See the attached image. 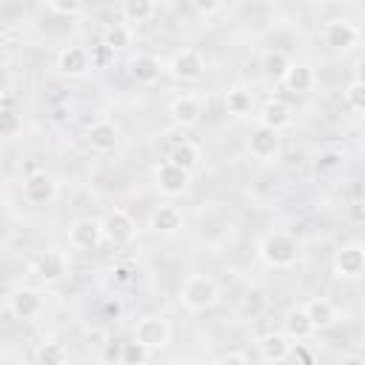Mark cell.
Returning <instances> with one entry per match:
<instances>
[{
  "label": "cell",
  "mask_w": 365,
  "mask_h": 365,
  "mask_svg": "<svg viewBox=\"0 0 365 365\" xmlns=\"http://www.w3.org/2000/svg\"><path fill=\"white\" fill-rule=\"evenodd\" d=\"M257 257L268 265V268H294L299 259V240L291 231H268L259 237L257 242Z\"/></svg>",
  "instance_id": "obj_1"
},
{
  "label": "cell",
  "mask_w": 365,
  "mask_h": 365,
  "mask_svg": "<svg viewBox=\"0 0 365 365\" xmlns=\"http://www.w3.org/2000/svg\"><path fill=\"white\" fill-rule=\"evenodd\" d=\"M217 299H220V288L208 274H191L180 285V302H182V308H188L194 314L214 308Z\"/></svg>",
  "instance_id": "obj_2"
},
{
  "label": "cell",
  "mask_w": 365,
  "mask_h": 365,
  "mask_svg": "<svg viewBox=\"0 0 365 365\" xmlns=\"http://www.w3.org/2000/svg\"><path fill=\"white\" fill-rule=\"evenodd\" d=\"M6 308H9V314H11L14 319H20V322H34V319L43 314L46 302H43V294H40L37 288H31V285H17V288H11L9 297H6Z\"/></svg>",
  "instance_id": "obj_3"
},
{
  "label": "cell",
  "mask_w": 365,
  "mask_h": 365,
  "mask_svg": "<svg viewBox=\"0 0 365 365\" xmlns=\"http://www.w3.org/2000/svg\"><path fill=\"white\" fill-rule=\"evenodd\" d=\"M103 242H108L103 220L80 217V220H74L68 225V245L71 248H77V251H97Z\"/></svg>",
  "instance_id": "obj_4"
},
{
  "label": "cell",
  "mask_w": 365,
  "mask_h": 365,
  "mask_svg": "<svg viewBox=\"0 0 365 365\" xmlns=\"http://www.w3.org/2000/svg\"><path fill=\"white\" fill-rule=\"evenodd\" d=\"M154 185L163 197H182L191 188V171L171 160H163L154 168Z\"/></svg>",
  "instance_id": "obj_5"
},
{
  "label": "cell",
  "mask_w": 365,
  "mask_h": 365,
  "mask_svg": "<svg viewBox=\"0 0 365 365\" xmlns=\"http://www.w3.org/2000/svg\"><path fill=\"white\" fill-rule=\"evenodd\" d=\"M134 339H140L151 351H163L171 342V322L163 314H145L134 325Z\"/></svg>",
  "instance_id": "obj_6"
},
{
  "label": "cell",
  "mask_w": 365,
  "mask_h": 365,
  "mask_svg": "<svg viewBox=\"0 0 365 365\" xmlns=\"http://www.w3.org/2000/svg\"><path fill=\"white\" fill-rule=\"evenodd\" d=\"M31 274H34L40 282H46V285H54V282L66 279V274H68V257H66L60 248H46L43 254L34 257Z\"/></svg>",
  "instance_id": "obj_7"
},
{
  "label": "cell",
  "mask_w": 365,
  "mask_h": 365,
  "mask_svg": "<svg viewBox=\"0 0 365 365\" xmlns=\"http://www.w3.org/2000/svg\"><path fill=\"white\" fill-rule=\"evenodd\" d=\"M282 151V140H279V131L277 128H268V125H257L251 134H248V154L259 163H274Z\"/></svg>",
  "instance_id": "obj_8"
},
{
  "label": "cell",
  "mask_w": 365,
  "mask_h": 365,
  "mask_svg": "<svg viewBox=\"0 0 365 365\" xmlns=\"http://www.w3.org/2000/svg\"><path fill=\"white\" fill-rule=\"evenodd\" d=\"M57 197V182L48 171H29L23 177V200L31 205H51Z\"/></svg>",
  "instance_id": "obj_9"
},
{
  "label": "cell",
  "mask_w": 365,
  "mask_h": 365,
  "mask_svg": "<svg viewBox=\"0 0 365 365\" xmlns=\"http://www.w3.org/2000/svg\"><path fill=\"white\" fill-rule=\"evenodd\" d=\"M265 311H268V291H265V285L251 282V285L240 294L237 308H234V317H237L240 322H254V319H259Z\"/></svg>",
  "instance_id": "obj_10"
},
{
  "label": "cell",
  "mask_w": 365,
  "mask_h": 365,
  "mask_svg": "<svg viewBox=\"0 0 365 365\" xmlns=\"http://www.w3.org/2000/svg\"><path fill=\"white\" fill-rule=\"evenodd\" d=\"M168 71H171L177 80L194 83V80H200V77L205 74V57H202L194 46H185V48H180V51L171 57Z\"/></svg>",
  "instance_id": "obj_11"
},
{
  "label": "cell",
  "mask_w": 365,
  "mask_h": 365,
  "mask_svg": "<svg viewBox=\"0 0 365 365\" xmlns=\"http://www.w3.org/2000/svg\"><path fill=\"white\" fill-rule=\"evenodd\" d=\"M322 40H325V46L334 48V51H348V48H354V46L359 43V29H356L351 20L334 17V20L325 23Z\"/></svg>",
  "instance_id": "obj_12"
},
{
  "label": "cell",
  "mask_w": 365,
  "mask_h": 365,
  "mask_svg": "<svg viewBox=\"0 0 365 365\" xmlns=\"http://www.w3.org/2000/svg\"><path fill=\"white\" fill-rule=\"evenodd\" d=\"M334 274L339 279H359L365 274V248L351 242L334 254Z\"/></svg>",
  "instance_id": "obj_13"
},
{
  "label": "cell",
  "mask_w": 365,
  "mask_h": 365,
  "mask_svg": "<svg viewBox=\"0 0 365 365\" xmlns=\"http://www.w3.org/2000/svg\"><path fill=\"white\" fill-rule=\"evenodd\" d=\"M103 225H106V237H108L111 245H128V242H134V237H137V222H134V217H131L128 211H123V208L108 211V217L103 220Z\"/></svg>",
  "instance_id": "obj_14"
},
{
  "label": "cell",
  "mask_w": 365,
  "mask_h": 365,
  "mask_svg": "<svg viewBox=\"0 0 365 365\" xmlns=\"http://www.w3.org/2000/svg\"><path fill=\"white\" fill-rule=\"evenodd\" d=\"M91 66V51L83 48V46H66L57 57V71L68 80H77V77H86Z\"/></svg>",
  "instance_id": "obj_15"
},
{
  "label": "cell",
  "mask_w": 365,
  "mask_h": 365,
  "mask_svg": "<svg viewBox=\"0 0 365 365\" xmlns=\"http://www.w3.org/2000/svg\"><path fill=\"white\" fill-rule=\"evenodd\" d=\"M86 143L97 154L114 151L120 145V128H117V123L114 120H97V123H91L88 131H86Z\"/></svg>",
  "instance_id": "obj_16"
},
{
  "label": "cell",
  "mask_w": 365,
  "mask_h": 365,
  "mask_svg": "<svg viewBox=\"0 0 365 365\" xmlns=\"http://www.w3.org/2000/svg\"><path fill=\"white\" fill-rule=\"evenodd\" d=\"M182 225H185V217H182V211H180L177 205H171V202L157 205V208L151 211V217H148V228H151L154 234H163V237H174L177 231H182Z\"/></svg>",
  "instance_id": "obj_17"
},
{
  "label": "cell",
  "mask_w": 365,
  "mask_h": 365,
  "mask_svg": "<svg viewBox=\"0 0 365 365\" xmlns=\"http://www.w3.org/2000/svg\"><path fill=\"white\" fill-rule=\"evenodd\" d=\"M168 114H171V120H174L177 125H182V128L197 125L200 117H202V100H200L197 94H180V97L171 100Z\"/></svg>",
  "instance_id": "obj_18"
},
{
  "label": "cell",
  "mask_w": 365,
  "mask_h": 365,
  "mask_svg": "<svg viewBox=\"0 0 365 365\" xmlns=\"http://www.w3.org/2000/svg\"><path fill=\"white\" fill-rule=\"evenodd\" d=\"M291 348H294V342L282 331L265 334L257 342V354L262 362H285V359H291Z\"/></svg>",
  "instance_id": "obj_19"
},
{
  "label": "cell",
  "mask_w": 365,
  "mask_h": 365,
  "mask_svg": "<svg viewBox=\"0 0 365 365\" xmlns=\"http://www.w3.org/2000/svg\"><path fill=\"white\" fill-rule=\"evenodd\" d=\"M160 74H163V63H160L157 54H145V51H143V54H137V57L128 60V77H131L134 83H140V86L157 83Z\"/></svg>",
  "instance_id": "obj_20"
},
{
  "label": "cell",
  "mask_w": 365,
  "mask_h": 365,
  "mask_svg": "<svg viewBox=\"0 0 365 365\" xmlns=\"http://www.w3.org/2000/svg\"><path fill=\"white\" fill-rule=\"evenodd\" d=\"M257 120H259L262 125H268V128L282 131L285 125H291V120H294V108H291L282 97H268V100L262 103Z\"/></svg>",
  "instance_id": "obj_21"
},
{
  "label": "cell",
  "mask_w": 365,
  "mask_h": 365,
  "mask_svg": "<svg viewBox=\"0 0 365 365\" xmlns=\"http://www.w3.org/2000/svg\"><path fill=\"white\" fill-rule=\"evenodd\" d=\"M282 334H285L291 342H305V339H311V336L317 334V328H314V322H311L305 305L291 308V311L285 314V319H282Z\"/></svg>",
  "instance_id": "obj_22"
},
{
  "label": "cell",
  "mask_w": 365,
  "mask_h": 365,
  "mask_svg": "<svg viewBox=\"0 0 365 365\" xmlns=\"http://www.w3.org/2000/svg\"><path fill=\"white\" fill-rule=\"evenodd\" d=\"M305 311H308V317H311L317 331H328V328H334L339 322V308L328 297H311L305 302Z\"/></svg>",
  "instance_id": "obj_23"
},
{
  "label": "cell",
  "mask_w": 365,
  "mask_h": 365,
  "mask_svg": "<svg viewBox=\"0 0 365 365\" xmlns=\"http://www.w3.org/2000/svg\"><path fill=\"white\" fill-rule=\"evenodd\" d=\"M282 86L291 91V94H308L314 86H317V74L308 63H294L282 80Z\"/></svg>",
  "instance_id": "obj_24"
},
{
  "label": "cell",
  "mask_w": 365,
  "mask_h": 365,
  "mask_svg": "<svg viewBox=\"0 0 365 365\" xmlns=\"http://www.w3.org/2000/svg\"><path fill=\"white\" fill-rule=\"evenodd\" d=\"M225 111H228L231 117H237V120L251 117V114H254V94H251L248 88H242V86L228 88V91H225Z\"/></svg>",
  "instance_id": "obj_25"
},
{
  "label": "cell",
  "mask_w": 365,
  "mask_h": 365,
  "mask_svg": "<svg viewBox=\"0 0 365 365\" xmlns=\"http://www.w3.org/2000/svg\"><path fill=\"white\" fill-rule=\"evenodd\" d=\"M165 160H171V163H177V165H182V168H188L191 174L200 168V160H202V154H200V148L191 143V140H177L171 148H168V157Z\"/></svg>",
  "instance_id": "obj_26"
},
{
  "label": "cell",
  "mask_w": 365,
  "mask_h": 365,
  "mask_svg": "<svg viewBox=\"0 0 365 365\" xmlns=\"http://www.w3.org/2000/svg\"><path fill=\"white\" fill-rule=\"evenodd\" d=\"M291 66H294V63H291V57H288L282 48H271V51H265V57H262V74H265L268 80H274V83H282Z\"/></svg>",
  "instance_id": "obj_27"
},
{
  "label": "cell",
  "mask_w": 365,
  "mask_h": 365,
  "mask_svg": "<svg viewBox=\"0 0 365 365\" xmlns=\"http://www.w3.org/2000/svg\"><path fill=\"white\" fill-rule=\"evenodd\" d=\"M125 23H145L157 14V0H120Z\"/></svg>",
  "instance_id": "obj_28"
},
{
  "label": "cell",
  "mask_w": 365,
  "mask_h": 365,
  "mask_svg": "<svg viewBox=\"0 0 365 365\" xmlns=\"http://www.w3.org/2000/svg\"><path fill=\"white\" fill-rule=\"evenodd\" d=\"M0 131H3V137L6 140H11V137H17L20 131H23V114L14 108V103H11V97L6 94L3 97V114H0Z\"/></svg>",
  "instance_id": "obj_29"
},
{
  "label": "cell",
  "mask_w": 365,
  "mask_h": 365,
  "mask_svg": "<svg viewBox=\"0 0 365 365\" xmlns=\"http://www.w3.org/2000/svg\"><path fill=\"white\" fill-rule=\"evenodd\" d=\"M34 359L40 365H63V362H68V348L63 342H57V339H46V342L37 345Z\"/></svg>",
  "instance_id": "obj_30"
},
{
  "label": "cell",
  "mask_w": 365,
  "mask_h": 365,
  "mask_svg": "<svg viewBox=\"0 0 365 365\" xmlns=\"http://www.w3.org/2000/svg\"><path fill=\"white\" fill-rule=\"evenodd\" d=\"M151 348L148 345H143L140 339H134L131 336V342H123L120 345V362L123 365H143V362H148L151 359Z\"/></svg>",
  "instance_id": "obj_31"
},
{
  "label": "cell",
  "mask_w": 365,
  "mask_h": 365,
  "mask_svg": "<svg viewBox=\"0 0 365 365\" xmlns=\"http://www.w3.org/2000/svg\"><path fill=\"white\" fill-rule=\"evenodd\" d=\"M131 40H134L131 23H111L103 34V43H108L111 48H125V46H131Z\"/></svg>",
  "instance_id": "obj_32"
},
{
  "label": "cell",
  "mask_w": 365,
  "mask_h": 365,
  "mask_svg": "<svg viewBox=\"0 0 365 365\" xmlns=\"http://www.w3.org/2000/svg\"><path fill=\"white\" fill-rule=\"evenodd\" d=\"M345 106L356 114H365V83L362 80H351L345 86Z\"/></svg>",
  "instance_id": "obj_33"
},
{
  "label": "cell",
  "mask_w": 365,
  "mask_h": 365,
  "mask_svg": "<svg viewBox=\"0 0 365 365\" xmlns=\"http://www.w3.org/2000/svg\"><path fill=\"white\" fill-rule=\"evenodd\" d=\"M114 51H117V48H111L108 43L91 46V66H94V68H108V66L114 63Z\"/></svg>",
  "instance_id": "obj_34"
},
{
  "label": "cell",
  "mask_w": 365,
  "mask_h": 365,
  "mask_svg": "<svg viewBox=\"0 0 365 365\" xmlns=\"http://www.w3.org/2000/svg\"><path fill=\"white\" fill-rule=\"evenodd\" d=\"M46 6H48L54 14H63V17H74V14H80V9H83V0H46Z\"/></svg>",
  "instance_id": "obj_35"
},
{
  "label": "cell",
  "mask_w": 365,
  "mask_h": 365,
  "mask_svg": "<svg viewBox=\"0 0 365 365\" xmlns=\"http://www.w3.org/2000/svg\"><path fill=\"white\" fill-rule=\"evenodd\" d=\"M111 279H114L117 285H128V282L134 279V268H131L128 262H117V265L111 268Z\"/></svg>",
  "instance_id": "obj_36"
},
{
  "label": "cell",
  "mask_w": 365,
  "mask_h": 365,
  "mask_svg": "<svg viewBox=\"0 0 365 365\" xmlns=\"http://www.w3.org/2000/svg\"><path fill=\"white\" fill-rule=\"evenodd\" d=\"M222 3H225V0H191L194 11H197V14H202V17H211V14H217V11L222 9Z\"/></svg>",
  "instance_id": "obj_37"
},
{
  "label": "cell",
  "mask_w": 365,
  "mask_h": 365,
  "mask_svg": "<svg viewBox=\"0 0 365 365\" xmlns=\"http://www.w3.org/2000/svg\"><path fill=\"white\" fill-rule=\"evenodd\" d=\"M342 163V151H325L319 160H317V168L319 171H331V168H336Z\"/></svg>",
  "instance_id": "obj_38"
},
{
  "label": "cell",
  "mask_w": 365,
  "mask_h": 365,
  "mask_svg": "<svg viewBox=\"0 0 365 365\" xmlns=\"http://www.w3.org/2000/svg\"><path fill=\"white\" fill-rule=\"evenodd\" d=\"M120 314H123V305L117 302V297H108L103 302V319H117Z\"/></svg>",
  "instance_id": "obj_39"
},
{
  "label": "cell",
  "mask_w": 365,
  "mask_h": 365,
  "mask_svg": "<svg viewBox=\"0 0 365 365\" xmlns=\"http://www.w3.org/2000/svg\"><path fill=\"white\" fill-rule=\"evenodd\" d=\"M220 362H248V356H245V354L231 351V354H222V356H220Z\"/></svg>",
  "instance_id": "obj_40"
},
{
  "label": "cell",
  "mask_w": 365,
  "mask_h": 365,
  "mask_svg": "<svg viewBox=\"0 0 365 365\" xmlns=\"http://www.w3.org/2000/svg\"><path fill=\"white\" fill-rule=\"evenodd\" d=\"M354 80H362V83H365V57L356 60V66H354Z\"/></svg>",
  "instance_id": "obj_41"
},
{
  "label": "cell",
  "mask_w": 365,
  "mask_h": 365,
  "mask_svg": "<svg viewBox=\"0 0 365 365\" xmlns=\"http://www.w3.org/2000/svg\"><path fill=\"white\" fill-rule=\"evenodd\" d=\"M163 3H174V0H163Z\"/></svg>",
  "instance_id": "obj_42"
}]
</instances>
